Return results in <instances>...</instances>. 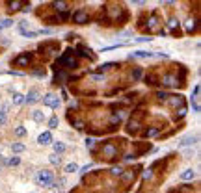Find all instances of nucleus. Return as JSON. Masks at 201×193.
<instances>
[{
	"mask_svg": "<svg viewBox=\"0 0 201 193\" xmlns=\"http://www.w3.org/2000/svg\"><path fill=\"white\" fill-rule=\"evenodd\" d=\"M36 182L39 186H50V184H52V173L47 171V169L39 171L37 176H36Z\"/></svg>",
	"mask_w": 201,
	"mask_h": 193,
	"instance_id": "1",
	"label": "nucleus"
},
{
	"mask_svg": "<svg viewBox=\"0 0 201 193\" xmlns=\"http://www.w3.org/2000/svg\"><path fill=\"white\" fill-rule=\"evenodd\" d=\"M43 104L50 106V108H58V106H60V99L56 95H47V96H43Z\"/></svg>",
	"mask_w": 201,
	"mask_h": 193,
	"instance_id": "2",
	"label": "nucleus"
},
{
	"mask_svg": "<svg viewBox=\"0 0 201 193\" xmlns=\"http://www.w3.org/2000/svg\"><path fill=\"white\" fill-rule=\"evenodd\" d=\"M103 154L106 156V158H112V156H115V154H117V147H114V145L106 143V145L103 147Z\"/></svg>",
	"mask_w": 201,
	"mask_h": 193,
	"instance_id": "3",
	"label": "nucleus"
},
{
	"mask_svg": "<svg viewBox=\"0 0 201 193\" xmlns=\"http://www.w3.org/2000/svg\"><path fill=\"white\" fill-rule=\"evenodd\" d=\"M28 63H30V56L28 54H22V56H19V58L13 59L15 67H22V65H28Z\"/></svg>",
	"mask_w": 201,
	"mask_h": 193,
	"instance_id": "4",
	"label": "nucleus"
},
{
	"mask_svg": "<svg viewBox=\"0 0 201 193\" xmlns=\"http://www.w3.org/2000/svg\"><path fill=\"white\" fill-rule=\"evenodd\" d=\"M73 19H74V22H78V24H86L88 22V13L86 11H77Z\"/></svg>",
	"mask_w": 201,
	"mask_h": 193,
	"instance_id": "5",
	"label": "nucleus"
},
{
	"mask_svg": "<svg viewBox=\"0 0 201 193\" xmlns=\"http://www.w3.org/2000/svg\"><path fill=\"white\" fill-rule=\"evenodd\" d=\"M24 100H26L28 104L37 102V100H39V91H37V89H32V91H30V93L26 95V99H24Z\"/></svg>",
	"mask_w": 201,
	"mask_h": 193,
	"instance_id": "6",
	"label": "nucleus"
},
{
	"mask_svg": "<svg viewBox=\"0 0 201 193\" xmlns=\"http://www.w3.org/2000/svg\"><path fill=\"white\" fill-rule=\"evenodd\" d=\"M162 84L166 85V87H171V85L177 84V78H175V76H171V74H166L164 78H162Z\"/></svg>",
	"mask_w": 201,
	"mask_h": 193,
	"instance_id": "7",
	"label": "nucleus"
},
{
	"mask_svg": "<svg viewBox=\"0 0 201 193\" xmlns=\"http://www.w3.org/2000/svg\"><path fill=\"white\" fill-rule=\"evenodd\" d=\"M39 143H41V145L52 143V134H50V132H43V134L39 136Z\"/></svg>",
	"mask_w": 201,
	"mask_h": 193,
	"instance_id": "8",
	"label": "nucleus"
},
{
	"mask_svg": "<svg viewBox=\"0 0 201 193\" xmlns=\"http://www.w3.org/2000/svg\"><path fill=\"white\" fill-rule=\"evenodd\" d=\"M153 52H147V50H136L132 52V58H153Z\"/></svg>",
	"mask_w": 201,
	"mask_h": 193,
	"instance_id": "9",
	"label": "nucleus"
},
{
	"mask_svg": "<svg viewBox=\"0 0 201 193\" xmlns=\"http://www.w3.org/2000/svg\"><path fill=\"white\" fill-rule=\"evenodd\" d=\"M194 176H195V171L194 169H184L183 173H181V178H183V180H192Z\"/></svg>",
	"mask_w": 201,
	"mask_h": 193,
	"instance_id": "10",
	"label": "nucleus"
},
{
	"mask_svg": "<svg viewBox=\"0 0 201 193\" xmlns=\"http://www.w3.org/2000/svg\"><path fill=\"white\" fill-rule=\"evenodd\" d=\"M195 141H197V138L195 136H186L183 141H181V147H186V145H194Z\"/></svg>",
	"mask_w": 201,
	"mask_h": 193,
	"instance_id": "11",
	"label": "nucleus"
},
{
	"mask_svg": "<svg viewBox=\"0 0 201 193\" xmlns=\"http://www.w3.org/2000/svg\"><path fill=\"white\" fill-rule=\"evenodd\" d=\"M169 106H173V108L183 106V96H171V99H169Z\"/></svg>",
	"mask_w": 201,
	"mask_h": 193,
	"instance_id": "12",
	"label": "nucleus"
},
{
	"mask_svg": "<svg viewBox=\"0 0 201 193\" xmlns=\"http://www.w3.org/2000/svg\"><path fill=\"white\" fill-rule=\"evenodd\" d=\"M21 6H22L21 0H13V2H9V9H11V11H17Z\"/></svg>",
	"mask_w": 201,
	"mask_h": 193,
	"instance_id": "13",
	"label": "nucleus"
},
{
	"mask_svg": "<svg viewBox=\"0 0 201 193\" xmlns=\"http://www.w3.org/2000/svg\"><path fill=\"white\" fill-rule=\"evenodd\" d=\"M11 24H13V21H11V19H4V21H0V32H2L4 28H9Z\"/></svg>",
	"mask_w": 201,
	"mask_h": 193,
	"instance_id": "14",
	"label": "nucleus"
},
{
	"mask_svg": "<svg viewBox=\"0 0 201 193\" xmlns=\"http://www.w3.org/2000/svg\"><path fill=\"white\" fill-rule=\"evenodd\" d=\"M54 8L58 11H67V2H54Z\"/></svg>",
	"mask_w": 201,
	"mask_h": 193,
	"instance_id": "15",
	"label": "nucleus"
},
{
	"mask_svg": "<svg viewBox=\"0 0 201 193\" xmlns=\"http://www.w3.org/2000/svg\"><path fill=\"white\" fill-rule=\"evenodd\" d=\"M65 171H67V173H77L78 171V165L74 164V162H73V164H67V165H65Z\"/></svg>",
	"mask_w": 201,
	"mask_h": 193,
	"instance_id": "16",
	"label": "nucleus"
},
{
	"mask_svg": "<svg viewBox=\"0 0 201 193\" xmlns=\"http://www.w3.org/2000/svg\"><path fill=\"white\" fill-rule=\"evenodd\" d=\"M157 22H158L157 15H153V17L149 19V30H155V28H157Z\"/></svg>",
	"mask_w": 201,
	"mask_h": 193,
	"instance_id": "17",
	"label": "nucleus"
},
{
	"mask_svg": "<svg viewBox=\"0 0 201 193\" xmlns=\"http://www.w3.org/2000/svg\"><path fill=\"white\" fill-rule=\"evenodd\" d=\"M34 121H37V123H41V121L45 119V115H43V111H34Z\"/></svg>",
	"mask_w": 201,
	"mask_h": 193,
	"instance_id": "18",
	"label": "nucleus"
},
{
	"mask_svg": "<svg viewBox=\"0 0 201 193\" xmlns=\"http://www.w3.org/2000/svg\"><path fill=\"white\" fill-rule=\"evenodd\" d=\"M65 150V145L63 143H60V141H58V143H54V152H56V154H60V152H63Z\"/></svg>",
	"mask_w": 201,
	"mask_h": 193,
	"instance_id": "19",
	"label": "nucleus"
},
{
	"mask_svg": "<svg viewBox=\"0 0 201 193\" xmlns=\"http://www.w3.org/2000/svg\"><path fill=\"white\" fill-rule=\"evenodd\" d=\"M11 150H13V152H22V150H24V145H22V143H13V145H11Z\"/></svg>",
	"mask_w": 201,
	"mask_h": 193,
	"instance_id": "20",
	"label": "nucleus"
},
{
	"mask_svg": "<svg viewBox=\"0 0 201 193\" xmlns=\"http://www.w3.org/2000/svg\"><path fill=\"white\" fill-rule=\"evenodd\" d=\"M22 100H24V96H22L21 93H15V95H13V104H21Z\"/></svg>",
	"mask_w": 201,
	"mask_h": 193,
	"instance_id": "21",
	"label": "nucleus"
},
{
	"mask_svg": "<svg viewBox=\"0 0 201 193\" xmlns=\"http://www.w3.org/2000/svg\"><path fill=\"white\" fill-rule=\"evenodd\" d=\"M21 34L24 35V37H36V35H39L37 32H28V30H21Z\"/></svg>",
	"mask_w": 201,
	"mask_h": 193,
	"instance_id": "22",
	"label": "nucleus"
},
{
	"mask_svg": "<svg viewBox=\"0 0 201 193\" xmlns=\"http://www.w3.org/2000/svg\"><path fill=\"white\" fill-rule=\"evenodd\" d=\"M48 126H50V128H58V117H50Z\"/></svg>",
	"mask_w": 201,
	"mask_h": 193,
	"instance_id": "23",
	"label": "nucleus"
},
{
	"mask_svg": "<svg viewBox=\"0 0 201 193\" xmlns=\"http://www.w3.org/2000/svg\"><path fill=\"white\" fill-rule=\"evenodd\" d=\"M50 164H52V165H60V156L52 154V156H50Z\"/></svg>",
	"mask_w": 201,
	"mask_h": 193,
	"instance_id": "24",
	"label": "nucleus"
},
{
	"mask_svg": "<svg viewBox=\"0 0 201 193\" xmlns=\"http://www.w3.org/2000/svg\"><path fill=\"white\" fill-rule=\"evenodd\" d=\"M186 30H188V32H194V30H195V22L194 21H188L186 22Z\"/></svg>",
	"mask_w": 201,
	"mask_h": 193,
	"instance_id": "25",
	"label": "nucleus"
},
{
	"mask_svg": "<svg viewBox=\"0 0 201 193\" xmlns=\"http://www.w3.org/2000/svg\"><path fill=\"white\" fill-rule=\"evenodd\" d=\"M8 164H9V165H19V164H21V160H19L17 156H15V158H9Z\"/></svg>",
	"mask_w": 201,
	"mask_h": 193,
	"instance_id": "26",
	"label": "nucleus"
},
{
	"mask_svg": "<svg viewBox=\"0 0 201 193\" xmlns=\"http://www.w3.org/2000/svg\"><path fill=\"white\" fill-rule=\"evenodd\" d=\"M151 176H153V171H151V169H147V171H143V178H145V180H149Z\"/></svg>",
	"mask_w": 201,
	"mask_h": 193,
	"instance_id": "27",
	"label": "nucleus"
},
{
	"mask_svg": "<svg viewBox=\"0 0 201 193\" xmlns=\"http://www.w3.org/2000/svg\"><path fill=\"white\" fill-rule=\"evenodd\" d=\"M2 124H6V113L0 111V126H2Z\"/></svg>",
	"mask_w": 201,
	"mask_h": 193,
	"instance_id": "28",
	"label": "nucleus"
},
{
	"mask_svg": "<svg viewBox=\"0 0 201 193\" xmlns=\"http://www.w3.org/2000/svg\"><path fill=\"white\" fill-rule=\"evenodd\" d=\"M24 132H26V130H24L22 126H19V128H15V134H17V136H24Z\"/></svg>",
	"mask_w": 201,
	"mask_h": 193,
	"instance_id": "29",
	"label": "nucleus"
},
{
	"mask_svg": "<svg viewBox=\"0 0 201 193\" xmlns=\"http://www.w3.org/2000/svg\"><path fill=\"white\" fill-rule=\"evenodd\" d=\"M91 167H93L91 164H88V165H84V167H82V171H80V173H82V175H86V173H88L89 169H91Z\"/></svg>",
	"mask_w": 201,
	"mask_h": 193,
	"instance_id": "30",
	"label": "nucleus"
},
{
	"mask_svg": "<svg viewBox=\"0 0 201 193\" xmlns=\"http://www.w3.org/2000/svg\"><path fill=\"white\" fill-rule=\"evenodd\" d=\"M157 128H151V130H147V132H145V136H147V138H149V136H155V134H157Z\"/></svg>",
	"mask_w": 201,
	"mask_h": 193,
	"instance_id": "31",
	"label": "nucleus"
},
{
	"mask_svg": "<svg viewBox=\"0 0 201 193\" xmlns=\"http://www.w3.org/2000/svg\"><path fill=\"white\" fill-rule=\"evenodd\" d=\"M110 67H114V63H104V65H100V71H106Z\"/></svg>",
	"mask_w": 201,
	"mask_h": 193,
	"instance_id": "32",
	"label": "nucleus"
},
{
	"mask_svg": "<svg viewBox=\"0 0 201 193\" xmlns=\"http://www.w3.org/2000/svg\"><path fill=\"white\" fill-rule=\"evenodd\" d=\"M112 173H114V175H117V176H119V175H123V171L119 169V167H114V169H112Z\"/></svg>",
	"mask_w": 201,
	"mask_h": 193,
	"instance_id": "33",
	"label": "nucleus"
},
{
	"mask_svg": "<svg viewBox=\"0 0 201 193\" xmlns=\"http://www.w3.org/2000/svg\"><path fill=\"white\" fill-rule=\"evenodd\" d=\"M184 113H186V108H184V106H181V108H179V117H183Z\"/></svg>",
	"mask_w": 201,
	"mask_h": 193,
	"instance_id": "34",
	"label": "nucleus"
},
{
	"mask_svg": "<svg viewBox=\"0 0 201 193\" xmlns=\"http://www.w3.org/2000/svg\"><path fill=\"white\" fill-rule=\"evenodd\" d=\"M136 41H138V43H145V41H151V37H138Z\"/></svg>",
	"mask_w": 201,
	"mask_h": 193,
	"instance_id": "35",
	"label": "nucleus"
},
{
	"mask_svg": "<svg viewBox=\"0 0 201 193\" xmlns=\"http://www.w3.org/2000/svg\"><path fill=\"white\" fill-rule=\"evenodd\" d=\"M192 108H194L195 113H199V104H197V102H192Z\"/></svg>",
	"mask_w": 201,
	"mask_h": 193,
	"instance_id": "36",
	"label": "nucleus"
},
{
	"mask_svg": "<svg viewBox=\"0 0 201 193\" xmlns=\"http://www.w3.org/2000/svg\"><path fill=\"white\" fill-rule=\"evenodd\" d=\"M140 74H142V71H140V69H138V71H134V74H132V78H140Z\"/></svg>",
	"mask_w": 201,
	"mask_h": 193,
	"instance_id": "37",
	"label": "nucleus"
},
{
	"mask_svg": "<svg viewBox=\"0 0 201 193\" xmlns=\"http://www.w3.org/2000/svg\"><path fill=\"white\" fill-rule=\"evenodd\" d=\"M30 9H32V8H30V4H24V8H22V11H24V13H28V11H30Z\"/></svg>",
	"mask_w": 201,
	"mask_h": 193,
	"instance_id": "38",
	"label": "nucleus"
},
{
	"mask_svg": "<svg viewBox=\"0 0 201 193\" xmlns=\"http://www.w3.org/2000/svg\"><path fill=\"white\" fill-rule=\"evenodd\" d=\"M168 24H169V26H171V28H175V26H177V21H175V19H171V21H169Z\"/></svg>",
	"mask_w": 201,
	"mask_h": 193,
	"instance_id": "39",
	"label": "nucleus"
},
{
	"mask_svg": "<svg viewBox=\"0 0 201 193\" xmlns=\"http://www.w3.org/2000/svg\"><path fill=\"white\" fill-rule=\"evenodd\" d=\"M157 96H158V99H160V100H164V99H166V96H168V95H166V93H162V91H160V93H158Z\"/></svg>",
	"mask_w": 201,
	"mask_h": 193,
	"instance_id": "40",
	"label": "nucleus"
},
{
	"mask_svg": "<svg viewBox=\"0 0 201 193\" xmlns=\"http://www.w3.org/2000/svg\"><path fill=\"white\" fill-rule=\"evenodd\" d=\"M86 147H89V149H91V147H93V139H88V141H86Z\"/></svg>",
	"mask_w": 201,
	"mask_h": 193,
	"instance_id": "41",
	"label": "nucleus"
}]
</instances>
